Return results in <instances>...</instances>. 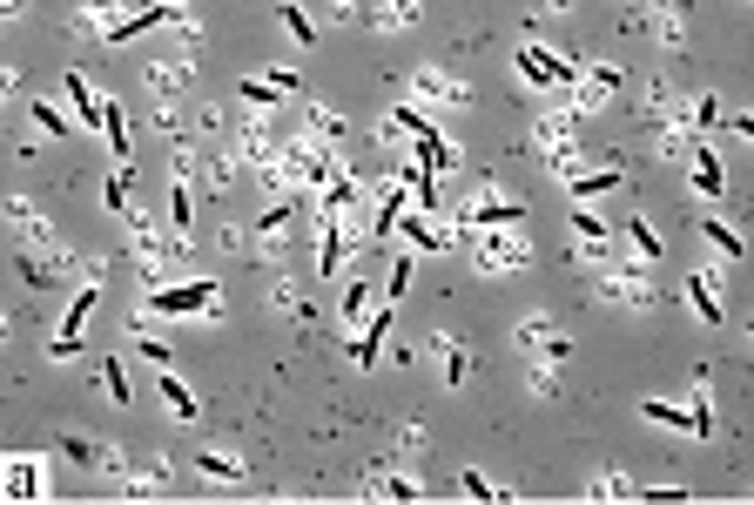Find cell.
I'll list each match as a JSON object with an SVG mask.
<instances>
[{"label":"cell","instance_id":"7c38bea8","mask_svg":"<svg viewBox=\"0 0 754 505\" xmlns=\"http://www.w3.org/2000/svg\"><path fill=\"white\" fill-rule=\"evenodd\" d=\"M579 122H586V115H579L572 102H546V109H539V122H533V148H539V155L579 148Z\"/></svg>","mask_w":754,"mask_h":505},{"label":"cell","instance_id":"30bf717a","mask_svg":"<svg viewBox=\"0 0 754 505\" xmlns=\"http://www.w3.org/2000/svg\"><path fill=\"white\" fill-rule=\"evenodd\" d=\"M579 115H600L620 102V61H579V81H572V95H566Z\"/></svg>","mask_w":754,"mask_h":505},{"label":"cell","instance_id":"d590c367","mask_svg":"<svg viewBox=\"0 0 754 505\" xmlns=\"http://www.w3.org/2000/svg\"><path fill=\"white\" fill-rule=\"evenodd\" d=\"M701 236H707V243L721 249V257H727V264H741V229H727L721 216H701Z\"/></svg>","mask_w":754,"mask_h":505},{"label":"cell","instance_id":"8d00e7d4","mask_svg":"<svg viewBox=\"0 0 754 505\" xmlns=\"http://www.w3.org/2000/svg\"><path fill=\"white\" fill-rule=\"evenodd\" d=\"M277 21L290 28V41H297V48H310V41H317V21H310V8H297V0H283Z\"/></svg>","mask_w":754,"mask_h":505},{"label":"cell","instance_id":"d6986e66","mask_svg":"<svg viewBox=\"0 0 754 505\" xmlns=\"http://www.w3.org/2000/svg\"><path fill=\"white\" fill-rule=\"evenodd\" d=\"M688 189H694V196H707V203H721V189H727V168H721L714 142H694V155H688Z\"/></svg>","mask_w":754,"mask_h":505},{"label":"cell","instance_id":"74e56055","mask_svg":"<svg viewBox=\"0 0 754 505\" xmlns=\"http://www.w3.org/2000/svg\"><path fill=\"white\" fill-rule=\"evenodd\" d=\"M102 209H109V216H122V223L135 216V203H128V168H115V176L102 183Z\"/></svg>","mask_w":754,"mask_h":505},{"label":"cell","instance_id":"44dd1931","mask_svg":"<svg viewBox=\"0 0 754 505\" xmlns=\"http://www.w3.org/2000/svg\"><path fill=\"white\" fill-rule=\"evenodd\" d=\"M155 398H162V411H169L176 418V425H196V418H203V404H196V391L176 378V371H155Z\"/></svg>","mask_w":754,"mask_h":505},{"label":"cell","instance_id":"7402d4cb","mask_svg":"<svg viewBox=\"0 0 754 505\" xmlns=\"http://www.w3.org/2000/svg\"><path fill=\"white\" fill-rule=\"evenodd\" d=\"M613 189H620V162H593L579 183H566V203H572V209H586L593 196H613Z\"/></svg>","mask_w":754,"mask_h":505},{"label":"cell","instance_id":"277c9868","mask_svg":"<svg viewBox=\"0 0 754 505\" xmlns=\"http://www.w3.org/2000/svg\"><path fill=\"white\" fill-rule=\"evenodd\" d=\"M135 317H148V323H162V317H223V290L209 284V277H189V284H169V290H142V310Z\"/></svg>","mask_w":754,"mask_h":505},{"label":"cell","instance_id":"83f0119b","mask_svg":"<svg viewBox=\"0 0 754 505\" xmlns=\"http://www.w3.org/2000/svg\"><path fill=\"white\" fill-rule=\"evenodd\" d=\"M458 492H465L472 505H519V492H506V485H492V478H485V472H472V465L458 472Z\"/></svg>","mask_w":754,"mask_h":505},{"label":"cell","instance_id":"4316f807","mask_svg":"<svg viewBox=\"0 0 754 505\" xmlns=\"http://www.w3.org/2000/svg\"><path fill=\"white\" fill-rule=\"evenodd\" d=\"M627 264H660V236H653V223L647 216H627Z\"/></svg>","mask_w":754,"mask_h":505},{"label":"cell","instance_id":"603a6c76","mask_svg":"<svg viewBox=\"0 0 754 505\" xmlns=\"http://www.w3.org/2000/svg\"><path fill=\"white\" fill-rule=\"evenodd\" d=\"M640 492H647V485H633L627 472H600L593 485L579 492V505H640Z\"/></svg>","mask_w":754,"mask_h":505},{"label":"cell","instance_id":"d6a6232c","mask_svg":"<svg viewBox=\"0 0 754 505\" xmlns=\"http://www.w3.org/2000/svg\"><path fill=\"white\" fill-rule=\"evenodd\" d=\"M169 223H176V243H189V223H196V196L183 176H169Z\"/></svg>","mask_w":754,"mask_h":505},{"label":"cell","instance_id":"f35d334b","mask_svg":"<svg viewBox=\"0 0 754 505\" xmlns=\"http://www.w3.org/2000/svg\"><path fill=\"white\" fill-rule=\"evenodd\" d=\"M566 223H572V243H607L613 236L607 216H593V209H566Z\"/></svg>","mask_w":754,"mask_h":505},{"label":"cell","instance_id":"ab89813d","mask_svg":"<svg viewBox=\"0 0 754 505\" xmlns=\"http://www.w3.org/2000/svg\"><path fill=\"white\" fill-rule=\"evenodd\" d=\"M526 391L533 398H559V371L552 364H526Z\"/></svg>","mask_w":754,"mask_h":505},{"label":"cell","instance_id":"e0dca14e","mask_svg":"<svg viewBox=\"0 0 754 505\" xmlns=\"http://www.w3.org/2000/svg\"><path fill=\"white\" fill-rule=\"evenodd\" d=\"M364 498H371V505H425L432 492L417 485V478H404V472H384V465H378V472L364 478Z\"/></svg>","mask_w":754,"mask_h":505},{"label":"cell","instance_id":"5b68a950","mask_svg":"<svg viewBox=\"0 0 754 505\" xmlns=\"http://www.w3.org/2000/svg\"><path fill=\"white\" fill-rule=\"evenodd\" d=\"M465 257H472V270H478V277H513V270H526V264H533V236H526V229L472 236V243H465Z\"/></svg>","mask_w":754,"mask_h":505},{"label":"cell","instance_id":"6da1fadb","mask_svg":"<svg viewBox=\"0 0 754 505\" xmlns=\"http://www.w3.org/2000/svg\"><path fill=\"white\" fill-rule=\"evenodd\" d=\"M445 223H452V236H458V243H472V236H498V229H526L533 216H526V203H519V196H498V189L485 183V189H472L465 203H452V209H445Z\"/></svg>","mask_w":754,"mask_h":505},{"label":"cell","instance_id":"1f68e13d","mask_svg":"<svg viewBox=\"0 0 754 505\" xmlns=\"http://www.w3.org/2000/svg\"><path fill=\"white\" fill-rule=\"evenodd\" d=\"M102 142L115 148V168H128V109H122V102H109V115H102Z\"/></svg>","mask_w":754,"mask_h":505},{"label":"cell","instance_id":"cb8c5ba5","mask_svg":"<svg viewBox=\"0 0 754 505\" xmlns=\"http://www.w3.org/2000/svg\"><path fill=\"white\" fill-rule=\"evenodd\" d=\"M236 102H242V115H277L290 95L277 89V81L270 74H249V81H236Z\"/></svg>","mask_w":754,"mask_h":505},{"label":"cell","instance_id":"8fae6325","mask_svg":"<svg viewBox=\"0 0 754 505\" xmlns=\"http://www.w3.org/2000/svg\"><path fill=\"white\" fill-rule=\"evenodd\" d=\"M95 303H102V284H81V290L68 297V310H61V323H54V344H48V358H54V364H68V358L81 351V330H89Z\"/></svg>","mask_w":754,"mask_h":505},{"label":"cell","instance_id":"f546056e","mask_svg":"<svg viewBox=\"0 0 754 505\" xmlns=\"http://www.w3.org/2000/svg\"><path fill=\"white\" fill-rule=\"evenodd\" d=\"M196 472H203V478H242V472H249V458H242V452L209 445V452H196Z\"/></svg>","mask_w":754,"mask_h":505},{"label":"cell","instance_id":"8992f818","mask_svg":"<svg viewBox=\"0 0 754 505\" xmlns=\"http://www.w3.org/2000/svg\"><path fill=\"white\" fill-rule=\"evenodd\" d=\"M513 344H519L526 364H566L572 358V337H566L559 317H519L513 323Z\"/></svg>","mask_w":754,"mask_h":505},{"label":"cell","instance_id":"7a4b0ae2","mask_svg":"<svg viewBox=\"0 0 754 505\" xmlns=\"http://www.w3.org/2000/svg\"><path fill=\"white\" fill-rule=\"evenodd\" d=\"M513 68H519L526 89L546 95V102H566V95H572V81H579V61L559 54V48H546V41H519V48H513Z\"/></svg>","mask_w":754,"mask_h":505},{"label":"cell","instance_id":"9c48e42d","mask_svg":"<svg viewBox=\"0 0 754 505\" xmlns=\"http://www.w3.org/2000/svg\"><path fill=\"white\" fill-rule=\"evenodd\" d=\"M0 498H8V505H48V498H54V492H48V458L14 452L8 465H0Z\"/></svg>","mask_w":754,"mask_h":505},{"label":"cell","instance_id":"3957f363","mask_svg":"<svg viewBox=\"0 0 754 505\" xmlns=\"http://www.w3.org/2000/svg\"><path fill=\"white\" fill-rule=\"evenodd\" d=\"M404 102H417L432 122H438V115H465V109H472V81L452 74V68H438V61H417V68H411V95H404Z\"/></svg>","mask_w":754,"mask_h":505},{"label":"cell","instance_id":"ac0fdd59","mask_svg":"<svg viewBox=\"0 0 754 505\" xmlns=\"http://www.w3.org/2000/svg\"><path fill=\"white\" fill-rule=\"evenodd\" d=\"M303 135H310L317 148H344L351 115H344V109H330V102H303Z\"/></svg>","mask_w":754,"mask_h":505},{"label":"cell","instance_id":"484cf974","mask_svg":"<svg viewBox=\"0 0 754 505\" xmlns=\"http://www.w3.org/2000/svg\"><path fill=\"white\" fill-rule=\"evenodd\" d=\"M432 358L445 364V384H452V391H465V378H472V358H465V344H458V337H445V330H438V337H432Z\"/></svg>","mask_w":754,"mask_h":505},{"label":"cell","instance_id":"9a60e30c","mask_svg":"<svg viewBox=\"0 0 754 505\" xmlns=\"http://www.w3.org/2000/svg\"><path fill=\"white\" fill-rule=\"evenodd\" d=\"M61 95H68V115H74V128H95V135H102V115H109V102L89 89V74H81V68H68V74H61Z\"/></svg>","mask_w":754,"mask_h":505},{"label":"cell","instance_id":"e575fe53","mask_svg":"<svg viewBox=\"0 0 754 505\" xmlns=\"http://www.w3.org/2000/svg\"><path fill=\"white\" fill-rule=\"evenodd\" d=\"M28 122H34L48 142H61V135L74 128V115H68V109H54V102H28Z\"/></svg>","mask_w":754,"mask_h":505},{"label":"cell","instance_id":"836d02e7","mask_svg":"<svg viewBox=\"0 0 754 505\" xmlns=\"http://www.w3.org/2000/svg\"><path fill=\"white\" fill-rule=\"evenodd\" d=\"M411 277H417V257H411V249H397V257H391V277H384V303H391V310L404 303Z\"/></svg>","mask_w":754,"mask_h":505},{"label":"cell","instance_id":"d4e9b609","mask_svg":"<svg viewBox=\"0 0 754 505\" xmlns=\"http://www.w3.org/2000/svg\"><path fill=\"white\" fill-rule=\"evenodd\" d=\"M640 418H647V425H660V432L701 439V425H694V411H688V404H667V398H640Z\"/></svg>","mask_w":754,"mask_h":505},{"label":"cell","instance_id":"2e32d148","mask_svg":"<svg viewBox=\"0 0 754 505\" xmlns=\"http://www.w3.org/2000/svg\"><path fill=\"white\" fill-rule=\"evenodd\" d=\"M378 303H384V297H378V284L344 277V284H338V330H351V337H358V330H364V317H371Z\"/></svg>","mask_w":754,"mask_h":505},{"label":"cell","instance_id":"60d3db41","mask_svg":"<svg viewBox=\"0 0 754 505\" xmlns=\"http://www.w3.org/2000/svg\"><path fill=\"white\" fill-rule=\"evenodd\" d=\"M102 391H109L115 404H128V371H122V358H109V364H102Z\"/></svg>","mask_w":754,"mask_h":505},{"label":"cell","instance_id":"4fadbf2b","mask_svg":"<svg viewBox=\"0 0 754 505\" xmlns=\"http://www.w3.org/2000/svg\"><path fill=\"white\" fill-rule=\"evenodd\" d=\"M142 81H148L155 109H169V115H176V102L189 95V54H176V61H169V54H155V61L142 68Z\"/></svg>","mask_w":754,"mask_h":505},{"label":"cell","instance_id":"5bb4252c","mask_svg":"<svg viewBox=\"0 0 754 505\" xmlns=\"http://www.w3.org/2000/svg\"><path fill=\"white\" fill-rule=\"evenodd\" d=\"M391 323H397V310H391V303H378V310L364 317V330H358L351 344H344V358H351L358 371H371V364L384 358V344H391Z\"/></svg>","mask_w":754,"mask_h":505},{"label":"cell","instance_id":"4dcf8cb0","mask_svg":"<svg viewBox=\"0 0 754 505\" xmlns=\"http://www.w3.org/2000/svg\"><path fill=\"white\" fill-rule=\"evenodd\" d=\"M688 411H694L701 439H714V384H707V371H694V384H688Z\"/></svg>","mask_w":754,"mask_h":505},{"label":"cell","instance_id":"f1b7e54d","mask_svg":"<svg viewBox=\"0 0 754 505\" xmlns=\"http://www.w3.org/2000/svg\"><path fill=\"white\" fill-rule=\"evenodd\" d=\"M647 21H653V34H660V48H674V54L688 48V8H653Z\"/></svg>","mask_w":754,"mask_h":505},{"label":"cell","instance_id":"52a82bcc","mask_svg":"<svg viewBox=\"0 0 754 505\" xmlns=\"http://www.w3.org/2000/svg\"><path fill=\"white\" fill-rule=\"evenodd\" d=\"M303 216H310V196H277V203L257 216V229H249V236H257L264 257H283V249L297 243V229H303Z\"/></svg>","mask_w":754,"mask_h":505},{"label":"cell","instance_id":"ffe728a7","mask_svg":"<svg viewBox=\"0 0 754 505\" xmlns=\"http://www.w3.org/2000/svg\"><path fill=\"white\" fill-rule=\"evenodd\" d=\"M688 310L714 330V323H727V303H721V270H694L688 277Z\"/></svg>","mask_w":754,"mask_h":505},{"label":"cell","instance_id":"ba28073f","mask_svg":"<svg viewBox=\"0 0 754 505\" xmlns=\"http://www.w3.org/2000/svg\"><path fill=\"white\" fill-rule=\"evenodd\" d=\"M593 297L600 303H613V310H653V277H647V264H620V270H600L593 277Z\"/></svg>","mask_w":754,"mask_h":505}]
</instances>
